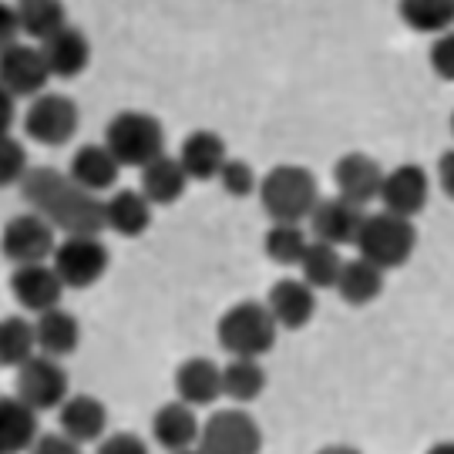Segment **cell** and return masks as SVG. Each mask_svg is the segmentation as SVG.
<instances>
[{
    "label": "cell",
    "instance_id": "41",
    "mask_svg": "<svg viewBox=\"0 0 454 454\" xmlns=\"http://www.w3.org/2000/svg\"><path fill=\"white\" fill-rule=\"evenodd\" d=\"M14 101L11 91H0V112H4V135H11V118H14Z\"/></svg>",
    "mask_w": 454,
    "mask_h": 454
},
{
    "label": "cell",
    "instance_id": "3",
    "mask_svg": "<svg viewBox=\"0 0 454 454\" xmlns=\"http://www.w3.org/2000/svg\"><path fill=\"white\" fill-rule=\"evenodd\" d=\"M276 333H279V324L270 313L266 303L260 300H239L219 317L215 324V337H219V347L226 350L229 357H253L260 360L266 357L276 347Z\"/></svg>",
    "mask_w": 454,
    "mask_h": 454
},
{
    "label": "cell",
    "instance_id": "17",
    "mask_svg": "<svg viewBox=\"0 0 454 454\" xmlns=\"http://www.w3.org/2000/svg\"><path fill=\"white\" fill-rule=\"evenodd\" d=\"M176 401L192 407L215 404L223 394V367L209 357H189L176 367Z\"/></svg>",
    "mask_w": 454,
    "mask_h": 454
},
{
    "label": "cell",
    "instance_id": "30",
    "mask_svg": "<svg viewBox=\"0 0 454 454\" xmlns=\"http://www.w3.org/2000/svg\"><path fill=\"white\" fill-rule=\"evenodd\" d=\"M37 354H41L37 350V326L24 317H4V324H0V360H4V367L20 371Z\"/></svg>",
    "mask_w": 454,
    "mask_h": 454
},
{
    "label": "cell",
    "instance_id": "44",
    "mask_svg": "<svg viewBox=\"0 0 454 454\" xmlns=\"http://www.w3.org/2000/svg\"><path fill=\"white\" fill-rule=\"evenodd\" d=\"M179 454H206L202 448H192V451H179Z\"/></svg>",
    "mask_w": 454,
    "mask_h": 454
},
{
    "label": "cell",
    "instance_id": "18",
    "mask_svg": "<svg viewBox=\"0 0 454 454\" xmlns=\"http://www.w3.org/2000/svg\"><path fill=\"white\" fill-rule=\"evenodd\" d=\"M58 427L78 444H95L108 434V411L95 394H71L65 404L58 407Z\"/></svg>",
    "mask_w": 454,
    "mask_h": 454
},
{
    "label": "cell",
    "instance_id": "8",
    "mask_svg": "<svg viewBox=\"0 0 454 454\" xmlns=\"http://www.w3.org/2000/svg\"><path fill=\"white\" fill-rule=\"evenodd\" d=\"M108 246L98 236H65L54 253V270L65 279L67 290H88L108 273Z\"/></svg>",
    "mask_w": 454,
    "mask_h": 454
},
{
    "label": "cell",
    "instance_id": "20",
    "mask_svg": "<svg viewBox=\"0 0 454 454\" xmlns=\"http://www.w3.org/2000/svg\"><path fill=\"white\" fill-rule=\"evenodd\" d=\"M41 441V411L20 397L0 401V454H31Z\"/></svg>",
    "mask_w": 454,
    "mask_h": 454
},
{
    "label": "cell",
    "instance_id": "7",
    "mask_svg": "<svg viewBox=\"0 0 454 454\" xmlns=\"http://www.w3.org/2000/svg\"><path fill=\"white\" fill-rule=\"evenodd\" d=\"M78 105L67 95H58V91H44L37 95L27 105L24 112V131L31 135L37 145L48 148H61L74 138L78 131Z\"/></svg>",
    "mask_w": 454,
    "mask_h": 454
},
{
    "label": "cell",
    "instance_id": "35",
    "mask_svg": "<svg viewBox=\"0 0 454 454\" xmlns=\"http://www.w3.org/2000/svg\"><path fill=\"white\" fill-rule=\"evenodd\" d=\"M215 182H219V185L226 189V195H232V199H246L249 192H260L256 168L249 162H243V159H229Z\"/></svg>",
    "mask_w": 454,
    "mask_h": 454
},
{
    "label": "cell",
    "instance_id": "33",
    "mask_svg": "<svg viewBox=\"0 0 454 454\" xmlns=\"http://www.w3.org/2000/svg\"><path fill=\"white\" fill-rule=\"evenodd\" d=\"M262 249L279 266H300L309 249V239L296 223H273L262 236Z\"/></svg>",
    "mask_w": 454,
    "mask_h": 454
},
{
    "label": "cell",
    "instance_id": "4",
    "mask_svg": "<svg viewBox=\"0 0 454 454\" xmlns=\"http://www.w3.org/2000/svg\"><path fill=\"white\" fill-rule=\"evenodd\" d=\"M354 246H357V256H364L367 262L380 266L387 273V270H401L414 256L418 229H414V219H404V215H394V212L380 209L364 219Z\"/></svg>",
    "mask_w": 454,
    "mask_h": 454
},
{
    "label": "cell",
    "instance_id": "10",
    "mask_svg": "<svg viewBox=\"0 0 454 454\" xmlns=\"http://www.w3.org/2000/svg\"><path fill=\"white\" fill-rule=\"evenodd\" d=\"M17 397L27 401L37 411H54L71 397L67 394V371L61 367V360L37 354L17 371Z\"/></svg>",
    "mask_w": 454,
    "mask_h": 454
},
{
    "label": "cell",
    "instance_id": "24",
    "mask_svg": "<svg viewBox=\"0 0 454 454\" xmlns=\"http://www.w3.org/2000/svg\"><path fill=\"white\" fill-rule=\"evenodd\" d=\"M44 58H48L51 78H78L84 67L91 65V41L82 27H71L58 31L51 41L41 44Z\"/></svg>",
    "mask_w": 454,
    "mask_h": 454
},
{
    "label": "cell",
    "instance_id": "27",
    "mask_svg": "<svg viewBox=\"0 0 454 454\" xmlns=\"http://www.w3.org/2000/svg\"><path fill=\"white\" fill-rule=\"evenodd\" d=\"M337 293H340L343 303H350V307H367V303H373L384 293V270L367 262L364 256L347 260L343 262L340 283H337Z\"/></svg>",
    "mask_w": 454,
    "mask_h": 454
},
{
    "label": "cell",
    "instance_id": "34",
    "mask_svg": "<svg viewBox=\"0 0 454 454\" xmlns=\"http://www.w3.org/2000/svg\"><path fill=\"white\" fill-rule=\"evenodd\" d=\"M27 176H31L27 148L20 145L14 135H4V142H0V182L4 185H20Z\"/></svg>",
    "mask_w": 454,
    "mask_h": 454
},
{
    "label": "cell",
    "instance_id": "28",
    "mask_svg": "<svg viewBox=\"0 0 454 454\" xmlns=\"http://www.w3.org/2000/svg\"><path fill=\"white\" fill-rule=\"evenodd\" d=\"M17 14L24 34L37 44H44L67 27V11L61 0H17Z\"/></svg>",
    "mask_w": 454,
    "mask_h": 454
},
{
    "label": "cell",
    "instance_id": "6",
    "mask_svg": "<svg viewBox=\"0 0 454 454\" xmlns=\"http://www.w3.org/2000/svg\"><path fill=\"white\" fill-rule=\"evenodd\" d=\"M199 448L206 454H260L262 431L249 411L223 407V411H212L209 421L202 424Z\"/></svg>",
    "mask_w": 454,
    "mask_h": 454
},
{
    "label": "cell",
    "instance_id": "11",
    "mask_svg": "<svg viewBox=\"0 0 454 454\" xmlns=\"http://www.w3.org/2000/svg\"><path fill=\"white\" fill-rule=\"evenodd\" d=\"M51 78V67L44 51L34 48V44H11L0 54V84L4 91H11L14 98H37L44 95Z\"/></svg>",
    "mask_w": 454,
    "mask_h": 454
},
{
    "label": "cell",
    "instance_id": "37",
    "mask_svg": "<svg viewBox=\"0 0 454 454\" xmlns=\"http://www.w3.org/2000/svg\"><path fill=\"white\" fill-rule=\"evenodd\" d=\"M98 454H152L148 441L131 431H114L105 441H98Z\"/></svg>",
    "mask_w": 454,
    "mask_h": 454
},
{
    "label": "cell",
    "instance_id": "12",
    "mask_svg": "<svg viewBox=\"0 0 454 454\" xmlns=\"http://www.w3.org/2000/svg\"><path fill=\"white\" fill-rule=\"evenodd\" d=\"M65 279L58 276L54 262H34V266H17L11 276V293L24 309H31L34 317L61 307L65 296Z\"/></svg>",
    "mask_w": 454,
    "mask_h": 454
},
{
    "label": "cell",
    "instance_id": "13",
    "mask_svg": "<svg viewBox=\"0 0 454 454\" xmlns=\"http://www.w3.org/2000/svg\"><path fill=\"white\" fill-rule=\"evenodd\" d=\"M384 168L377 159H371L367 152H347L337 159L333 165V185H337V195L354 202V206H367L373 199H380V189H384Z\"/></svg>",
    "mask_w": 454,
    "mask_h": 454
},
{
    "label": "cell",
    "instance_id": "31",
    "mask_svg": "<svg viewBox=\"0 0 454 454\" xmlns=\"http://www.w3.org/2000/svg\"><path fill=\"white\" fill-rule=\"evenodd\" d=\"M397 11L418 34H448L454 27V0H397Z\"/></svg>",
    "mask_w": 454,
    "mask_h": 454
},
{
    "label": "cell",
    "instance_id": "14",
    "mask_svg": "<svg viewBox=\"0 0 454 454\" xmlns=\"http://www.w3.org/2000/svg\"><path fill=\"white\" fill-rule=\"evenodd\" d=\"M364 219H367V212L360 209V206L333 195V199H320V206L309 215V229H313L317 243H330L340 249V246L357 243Z\"/></svg>",
    "mask_w": 454,
    "mask_h": 454
},
{
    "label": "cell",
    "instance_id": "25",
    "mask_svg": "<svg viewBox=\"0 0 454 454\" xmlns=\"http://www.w3.org/2000/svg\"><path fill=\"white\" fill-rule=\"evenodd\" d=\"M34 326H37V350H41L44 357L61 360V357H67V354H74L78 343H82L78 317L61 307L41 313V317L34 320Z\"/></svg>",
    "mask_w": 454,
    "mask_h": 454
},
{
    "label": "cell",
    "instance_id": "1",
    "mask_svg": "<svg viewBox=\"0 0 454 454\" xmlns=\"http://www.w3.org/2000/svg\"><path fill=\"white\" fill-rule=\"evenodd\" d=\"M20 195L65 236H101V229H108L105 199L91 195L67 172H58L51 165L31 168V176L20 182Z\"/></svg>",
    "mask_w": 454,
    "mask_h": 454
},
{
    "label": "cell",
    "instance_id": "2",
    "mask_svg": "<svg viewBox=\"0 0 454 454\" xmlns=\"http://www.w3.org/2000/svg\"><path fill=\"white\" fill-rule=\"evenodd\" d=\"M260 206L273 223H303L320 206L317 176L303 165H276L260 182Z\"/></svg>",
    "mask_w": 454,
    "mask_h": 454
},
{
    "label": "cell",
    "instance_id": "21",
    "mask_svg": "<svg viewBox=\"0 0 454 454\" xmlns=\"http://www.w3.org/2000/svg\"><path fill=\"white\" fill-rule=\"evenodd\" d=\"M67 176L78 182L82 189H88L91 195H101L118 185L121 176V162L112 155V148L105 142H88L74 152V159L67 165Z\"/></svg>",
    "mask_w": 454,
    "mask_h": 454
},
{
    "label": "cell",
    "instance_id": "43",
    "mask_svg": "<svg viewBox=\"0 0 454 454\" xmlns=\"http://www.w3.org/2000/svg\"><path fill=\"white\" fill-rule=\"evenodd\" d=\"M427 454H454V441H438L427 448Z\"/></svg>",
    "mask_w": 454,
    "mask_h": 454
},
{
    "label": "cell",
    "instance_id": "42",
    "mask_svg": "<svg viewBox=\"0 0 454 454\" xmlns=\"http://www.w3.org/2000/svg\"><path fill=\"white\" fill-rule=\"evenodd\" d=\"M317 454H360V451L350 448V444H326V448H320Z\"/></svg>",
    "mask_w": 454,
    "mask_h": 454
},
{
    "label": "cell",
    "instance_id": "40",
    "mask_svg": "<svg viewBox=\"0 0 454 454\" xmlns=\"http://www.w3.org/2000/svg\"><path fill=\"white\" fill-rule=\"evenodd\" d=\"M438 185H441V192L454 202V148L444 152L438 159Z\"/></svg>",
    "mask_w": 454,
    "mask_h": 454
},
{
    "label": "cell",
    "instance_id": "26",
    "mask_svg": "<svg viewBox=\"0 0 454 454\" xmlns=\"http://www.w3.org/2000/svg\"><path fill=\"white\" fill-rule=\"evenodd\" d=\"M189 172L182 168L179 155H162L152 165L142 168V192L152 206H176L182 195H185V185H189Z\"/></svg>",
    "mask_w": 454,
    "mask_h": 454
},
{
    "label": "cell",
    "instance_id": "38",
    "mask_svg": "<svg viewBox=\"0 0 454 454\" xmlns=\"http://www.w3.org/2000/svg\"><path fill=\"white\" fill-rule=\"evenodd\" d=\"M31 454H82V444L61 434V431H54V434H41V441L31 448Z\"/></svg>",
    "mask_w": 454,
    "mask_h": 454
},
{
    "label": "cell",
    "instance_id": "22",
    "mask_svg": "<svg viewBox=\"0 0 454 454\" xmlns=\"http://www.w3.org/2000/svg\"><path fill=\"white\" fill-rule=\"evenodd\" d=\"M179 162H182V168L189 172L192 182H212V179H219L223 165L229 162V148L219 131L199 129L182 142Z\"/></svg>",
    "mask_w": 454,
    "mask_h": 454
},
{
    "label": "cell",
    "instance_id": "19",
    "mask_svg": "<svg viewBox=\"0 0 454 454\" xmlns=\"http://www.w3.org/2000/svg\"><path fill=\"white\" fill-rule=\"evenodd\" d=\"M266 307L276 317L279 330H303L317 313V290L303 283V279H276L270 296H266Z\"/></svg>",
    "mask_w": 454,
    "mask_h": 454
},
{
    "label": "cell",
    "instance_id": "23",
    "mask_svg": "<svg viewBox=\"0 0 454 454\" xmlns=\"http://www.w3.org/2000/svg\"><path fill=\"white\" fill-rule=\"evenodd\" d=\"M105 223L114 236L138 239L152 226V202L145 199L142 189H118L105 199Z\"/></svg>",
    "mask_w": 454,
    "mask_h": 454
},
{
    "label": "cell",
    "instance_id": "36",
    "mask_svg": "<svg viewBox=\"0 0 454 454\" xmlns=\"http://www.w3.org/2000/svg\"><path fill=\"white\" fill-rule=\"evenodd\" d=\"M427 61L441 82H454V31L434 37V44L427 51Z\"/></svg>",
    "mask_w": 454,
    "mask_h": 454
},
{
    "label": "cell",
    "instance_id": "45",
    "mask_svg": "<svg viewBox=\"0 0 454 454\" xmlns=\"http://www.w3.org/2000/svg\"><path fill=\"white\" fill-rule=\"evenodd\" d=\"M451 135H454V114H451Z\"/></svg>",
    "mask_w": 454,
    "mask_h": 454
},
{
    "label": "cell",
    "instance_id": "5",
    "mask_svg": "<svg viewBox=\"0 0 454 454\" xmlns=\"http://www.w3.org/2000/svg\"><path fill=\"white\" fill-rule=\"evenodd\" d=\"M105 145L121 168H145L165 155V129L148 112H118L105 129Z\"/></svg>",
    "mask_w": 454,
    "mask_h": 454
},
{
    "label": "cell",
    "instance_id": "15",
    "mask_svg": "<svg viewBox=\"0 0 454 454\" xmlns=\"http://www.w3.org/2000/svg\"><path fill=\"white\" fill-rule=\"evenodd\" d=\"M427 195H431V179L421 165L404 162L397 168H390L384 176V189H380V202L384 209L394 212V215H404V219H414L418 212H424L427 206Z\"/></svg>",
    "mask_w": 454,
    "mask_h": 454
},
{
    "label": "cell",
    "instance_id": "29",
    "mask_svg": "<svg viewBox=\"0 0 454 454\" xmlns=\"http://www.w3.org/2000/svg\"><path fill=\"white\" fill-rule=\"evenodd\" d=\"M266 390V371L260 360L253 357H232L223 367V394L232 404H249Z\"/></svg>",
    "mask_w": 454,
    "mask_h": 454
},
{
    "label": "cell",
    "instance_id": "16",
    "mask_svg": "<svg viewBox=\"0 0 454 454\" xmlns=\"http://www.w3.org/2000/svg\"><path fill=\"white\" fill-rule=\"evenodd\" d=\"M152 438L168 454L199 448V441H202V421L195 418V407L182 404V401L162 404L152 414Z\"/></svg>",
    "mask_w": 454,
    "mask_h": 454
},
{
    "label": "cell",
    "instance_id": "9",
    "mask_svg": "<svg viewBox=\"0 0 454 454\" xmlns=\"http://www.w3.org/2000/svg\"><path fill=\"white\" fill-rule=\"evenodd\" d=\"M58 229L51 226L41 212H20L4 226V256L14 266H34V262H51L58 253Z\"/></svg>",
    "mask_w": 454,
    "mask_h": 454
},
{
    "label": "cell",
    "instance_id": "32",
    "mask_svg": "<svg viewBox=\"0 0 454 454\" xmlns=\"http://www.w3.org/2000/svg\"><path fill=\"white\" fill-rule=\"evenodd\" d=\"M343 262L347 260H340V249H337V246L317 243V239H313L303 262H300V279L309 283L313 290H337Z\"/></svg>",
    "mask_w": 454,
    "mask_h": 454
},
{
    "label": "cell",
    "instance_id": "39",
    "mask_svg": "<svg viewBox=\"0 0 454 454\" xmlns=\"http://www.w3.org/2000/svg\"><path fill=\"white\" fill-rule=\"evenodd\" d=\"M0 34H4V48L17 44V34H24V27H20V14H17V4H4V11H0Z\"/></svg>",
    "mask_w": 454,
    "mask_h": 454
}]
</instances>
